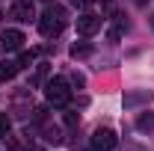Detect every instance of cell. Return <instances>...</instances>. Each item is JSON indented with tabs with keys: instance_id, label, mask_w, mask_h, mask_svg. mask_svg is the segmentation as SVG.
Wrapping results in <instances>:
<instances>
[{
	"instance_id": "7",
	"label": "cell",
	"mask_w": 154,
	"mask_h": 151,
	"mask_svg": "<svg viewBox=\"0 0 154 151\" xmlns=\"http://www.w3.org/2000/svg\"><path fill=\"white\" fill-rule=\"evenodd\" d=\"M151 98H154V95L148 92V89H142V92H128V95H125V107L131 110V107H139V104H148Z\"/></svg>"
},
{
	"instance_id": "11",
	"label": "cell",
	"mask_w": 154,
	"mask_h": 151,
	"mask_svg": "<svg viewBox=\"0 0 154 151\" xmlns=\"http://www.w3.org/2000/svg\"><path fill=\"white\" fill-rule=\"evenodd\" d=\"M30 104H33V98L27 92H18L15 95V107H18V116H27L30 113Z\"/></svg>"
},
{
	"instance_id": "14",
	"label": "cell",
	"mask_w": 154,
	"mask_h": 151,
	"mask_svg": "<svg viewBox=\"0 0 154 151\" xmlns=\"http://www.w3.org/2000/svg\"><path fill=\"white\" fill-rule=\"evenodd\" d=\"M15 62H18V68H27V65H33V54L30 51H21V57Z\"/></svg>"
},
{
	"instance_id": "5",
	"label": "cell",
	"mask_w": 154,
	"mask_h": 151,
	"mask_svg": "<svg viewBox=\"0 0 154 151\" xmlns=\"http://www.w3.org/2000/svg\"><path fill=\"white\" fill-rule=\"evenodd\" d=\"M101 24H104L101 15H95V12H83V15L77 18V33H80V36H92V33L101 30Z\"/></svg>"
},
{
	"instance_id": "2",
	"label": "cell",
	"mask_w": 154,
	"mask_h": 151,
	"mask_svg": "<svg viewBox=\"0 0 154 151\" xmlns=\"http://www.w3.org/2000/svg\"><path fill=\"white\" fill-rule=\"evenodd\" d=\"M45 95H48V104L54 107H65L71 101V89H68V80L65 77H51L45 83Z\"/></svg>"
},
{
	"instance_id": "19",
	"label": "cell",
	"mask_w": 154,
	"mask_h": 151,
	"mask_svg": "<svg viewBox=\"0 0 154 151\" xmlns=\"http://www.w3.org/2000/svg\"><path fill=\"white\" fill-rule=\"evenodd\" d=\"M136 3H139V6H142V3H145V0H136Z\"/></svg>"
},
{
	"instance_id": "3",
	"label": "cell",
	"mask_w": 154,
	"mask_h": 151,
	"mask_svg": "<svg viewBox=\"0 0 154 151\" xmlns=\"http://www.w3.org/2000/svg\"><path fill=\"white\" fill-rule=\"evenodd\" d=\"M116 145H119V136L110 128H98L92 133V151H113Z\"/></svg>"
},
{
	"instance_id": "18",
	"label": "cell",
	"mask_w": 154,
	"mask_h": 151,
	"mask_svg": "<svg viewBox=\"0 0 154 151\" xmlns=\"http://www.w3.org/2000/svg\"><path fill=\"white\" fill-rule=\"evenodd\" d=\"M9 151H24V148H18V145H12V148H9Z\"/></svg>"
},
{
	"instance_id": "4",
	"label": "cell",
	"mask_w": 154,
	"mask_h": 151,
	"mask_svg": "<svg viewBox=\"0 0 154 151\" xmlns=\"http://www.w3.org/2000/svg\"><path fill=\"white\" fill-rule=\"evenodd\" d=\"M9 15L21 24H30V21L36 18V9H33V0H12V6H9Z\"/></svg>"
},
{
	"instance_id": "12",
	"label": "cell",
	"mask_w": 154,
	"mask_h": 151,
	"mask_svg": "<svg viewBox=\"0 0 154 151\" xmlns=\"http://www.w3.org/2000/svg\"><path fill=\"white\" fill-rule=\"evenodd\" d=\"M136 128H139V131H151L154 128V113H142L136 119Z\"/></svg>"
},
{
	"instance_id": "1",
	"label": "cell",
	"mask_w": 154,
	"mask_h": 151,
	"mask_svg": "<svg viewBox=\"0 0 154 151\" xmlns=\"http://www.w3.org/2000/svg\"><path fill=\"white\" fill-rule=\"evenodd\" d=\"M65 24H68V12L62 9V6H48L45 9V15L38 18V33L45 39H57L62 30H65Z\"/></svg>"
},
{
	"instance_id": "8",
	"label": "cell",
	"mask_w": 154,
	"mask_h": 151,
	"mask_svg": "<svg viewBox=\"0 0 154 151\" xmlns=\"http://www.w3.org/2000/svg\"><path fill=\"white\" fill-rule=\"evenodd\" d=\"M18 71H21V68H18L15 59H3V62H0V80H12Z\"/></svg>"
},
{
	"instance_id": "10",
	"label": "cell",
	"mask_w": 154,
	"mask_h": 151,
	"mask_svg": "<svg viewBox=\"0 0 154 151\" xmlns=\"http://www.w3.org/2000/svg\"><path fill=\"white\" fill-rule=\"evenodd\" d=\"M45 139L48 142H54V145H59L65 136H62V128H57V125H45Z\"/></svg>"
},
{
	"instance_id": "6",
	"label": "cell",
	"mask_w": 154,
	"mask_h": 151,
	"mask_svg": "<svg viewBox=\"0 0 154 151\" xmlns=\"http://www.w3.org/2000/svg\"><path fill=\"white\" fill-rule=\"evenodd\" d=\"M24 33L21 30H3V36H0V45H3V51H21L24 48Z\"/></svg>"
},
{
	"instance_id": "22",
	"label": "cell",
	"mask_w": 154,
	"mask_h": 151,
	"mask_svg": "<svg viewBox=\"0 0 154 151\" xmlns=\"http://www.w3.org/2000/svg\"><path fill=\"white\" fill-rule=\"evenodd\" d=\"M45 3H51V0H45Z\"/></svg>"
},
{
	"instance_id": "21",
	"label": "cell",
	"mask_w": 154,
	"mask_h": 151,
	"mask_svg": "<svg viewBox=\"0 0 154 151\" xmlns=\"http://www.w3.org/2000/svg\"><path fill=\"white\" fill-rule=\"evenodd\" d=\"M33 151H42V148H33Z\"/></svg>"
},
{
	"instance_id": "13",
	"label": "cell",
	"mask_w": 154,
	"mask_h": 151,
	"mask_svg": "<svg viewBox=\"0 0 154 151\" xmlns=\"http://www.w3.org/2000/svg\"><path fill=\"white\" fill-rule=\"evenodd\" d=\"M9 128H12V119L6 113H0V136H9Z\"/></svg>"
},
{
	"instance_id": "15",
	"label": "cell",
	"mask_w": 154,
	"mask_h": 151,
	"mask_svg": "<svg viewBox=\"0 0 154 151\" xmlns=\"http://www.w3.org/2000/svg\"><path fill=\"white\" fill-rule=\"evenodd\" d=\"M65 125H68V128H77V125H80V116H77L74 110H68V113H65Z\"/></svg>"
},
{
	"instance_id": "16",
	"label": "cell",
	"mask_w": 154,
	"mask_h": 151,
	"mask_svg": "<svg viewBox=\"0 0 154 151\" xmlns=\"http://www.w3.org/2000/svg\"><path fill=\"white\" fill-rule=\"evenodd\" d=\"M33 119H36V122H45V119H48V110H45V107H36V110H33Z\"/></svg>"
},
{
	"instance_id": "9",
	"label": "cell",
	"mask_w": 154,
	"mask_h": 151,
	"mask_svg": "<svg viewBox=\"0 0 154 151\" xmlns=\"http://www.w3.org/2000/svg\"><path fill=\"white\" fill-rule=\"evenodd\" d=\"M71 57H74V59L92 57V45H89V42H77V45H71Z\"/></svg>"
},
{
	"instance_id": "20",
	"label": "cell",
	"mask_w": 154,
	"mask_h": 151,
	"mask_svg": "<svg viewBox=\"0 0 154 151\" xmlns=\"http://www.w3.org/2000/svg\"><path fill=\"white\" fill-rule=\"evenodd\" d=\"M151 27H154V15H151Z\"/></svg>"
},
{
	"instance_id": "17",
	"label": "cell",
	"mask_w": 154,
	"mask_h": 151,
	"mask_svg": "<svg viewBox=\"0 0 154 151\" xmlns=\"http://www.w3.org/2000/svg\"><path fill=\"white\" fill-rule=\"evenodd\" d=\"M71 83H74V86H83V83H86V77H83V74H77V71H74V74H71Z\"/></svg>"
}]
</instances>
